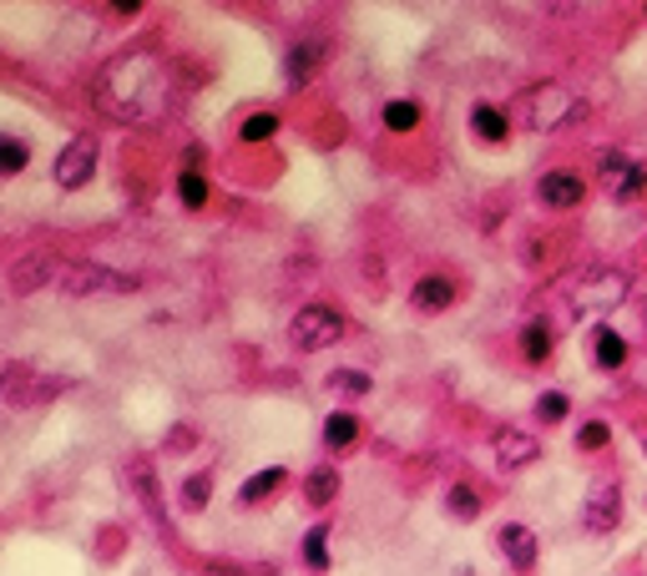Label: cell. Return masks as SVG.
I'll list each match as a JSON object with an SVG mask.
<instances>
[{"instance_id": "26", "label": "cell", "mask_w": 647, "mask_h": 576, "mask_svg": "<svg viewBox=\"0 0 647 576\" xmlns=\"http://www.w3.org/2000/svg\"><path fill=\"white\" fill-rule=\"evenodd\" d=\"M304 562L308 566H324V562H330V531H324V526H314V531L304 536Z\"/></svg>"}, {"instance_id": "10", "label": "cell", "mask_w": 647, "mask_h": 576, "mask_svg": "<svg viewBox=\"0 0 647 576\" xmlns=\"http://www.w3.org/2000/svg\"><path fill=\"white\" fill-rule=\"evenodd\" d=\"M537 197L547 207H577L581 197H587V183H581L577 173H547L537 183Z\"/></svg>"}, {"instance_id": "6", "label": "cell", "mask_w": 647, "mask_h": 576, "mask_svg": "<svg viewBox=\"0 0 647 576\" xmlns=\"http://www.w3.org/2000/svg\"><path fill=\"white\" fill-rule=\"evenodd\" d=\"M627 299V273H587V283H581L577 294H571V304L577 309H617Z\"/></svg>"}, {"instance_id": "5", "label": "cell", "mask_w": 647, "mask_h": 576, "mask_svg": "<svg viewBox=\"0 0 647 576\" xmlns=\"http://www.w3.org/2000/svg\"><path fill=\"white\" fill-rule=\"evenodd\" d=\"M617 516H623V486L612 476H602L587 490V500H581V526L587 531H612Z\"/></svg>"}, {"instance_id": "23", "label": "cell", "mask_w": 647, "mask_h": 576, "mask_svg": "<svg viewBox=\"0 0 647 576\" xmlns=\"http://www.w3.org/2000/svg\"><path fill=\"white\" fill-rule=\"evenodd\" d=\"M384 127H390V131L420 127V107H415V101H390V107H384Z\"/></svg>"}, {"instance_id": "9", "label": "cell", "mask_w": 647, "mask_h": 576, "mask_svg": "<svg viewBox=\"0 0 647 576\" xmlns=\"http://www.w3.org/2000/svg\"><path fill=\"white\" fill-rule=\"evenodd\" d=\"M537 456H541V440L527 436V430H501V436H496V460H501L506 470L531 466Z\"/></svg>"}, {"instance_id": "13", "label": "cell", "mask_w": 647, "mask_h": 576, "mask_svg": "<svg viewBox=\"0 0 647 576\" xmlns=\"http://www.w3.org/2000/svg\"><path fill=\"white\" fill-rule=\"evenodd\" d=\"M46 384H36L31 380V370H21V364H16V370H6L0 374V394H6V400L11 404H31V400H46Z\"/></svg>"}, {"instance_id": "1", "label": "cell", "mask_w": 647, "mask_h": 576, "mask_svg": "<svg viewBox=\"0 0 647 576\" xmlns=\"http://www.w3.org/2000/svg\"><path fill=\"white\" fill-rule=\"evenodd\" d=\"M97 101L107 117L117 121H147L167 107V66L153 51H133L101 71Z\"/></svg>"}, {"instance_id": "11", "label": "cell", "mask_w": 647, "mask_h": 576, "mask_svg": "<svg viewBox=\"0 0 647 576\" xmlns=\"http://www.w3.org/2000/svg\"><path fill=\"white\" fill-rule=\"evenodd\" d=\"M410 304H415L420 314H440V309L455 304V283H450L445 273H430V279H420V283H415Z\"/></svg>"}, {"instance_id": "3", "label": "cell", "mask_w": 647, "mask_h": 576, "mask_svg": "<svg viewBox=\"0 0 647 576\" xmlns=\"http://www.w3.org/2000/svg\"><path fill=\"white\" fill-rule=\"evenodd\" d=\"M288 334H294L298 349H330L334 339L344 334V314L334 304H308V309H298V314H294Z\"/></svg>"}, {"instance_id": "14", "label": "cell", "mask_w": 647, "mask_h": 576, "mask_svg": "<svg viewBox=\"0 0 647 576\" xmlns=\"http://www.w3.org/2000/svg\"><path fill=\"white\" fill-rule=\"evenodd\" d=\"M592 349H597V364H602V370H623V364H627V339L617 334V329L597 324Z\"/></svg>"}, {"instance_id": "25", "label": "cell", "mask_w": 647, "mask_h": 576, "mask_svg": "<svg viewBox=\"0 0 647 576\" xmlns=\"http://www.w3.org/2000/svg\"><path fill=\"white\" fill-rule=\"evenodd\" d=\"M26 163H31V153H26V141L0 137V173H21Z\"/></svg>"}, {"instance_id": "19", "label": "cell", "mask_w": 647, "mask_h": 576, "mask_svg": "<svg viewBox=\"0 0 647 576\" xmlns=\"http://www.w3.org/2000/svg\"><path fill=\"white\" fill-rule=\"evenodd\" d=\"M551 344H557V339H551V329H547V324H527V329H521V354H527L531 364L551 359Z\"/></svg>"}, {"instance_id": "4", "label": "cell", "mask_w": 647, "mask_h": 576, "mask_svg": "<svg viewBox=\"0 0 647 576\" xmlns=\"http://www.w3.org/2000/svg\"><path fill=\"white\" fill-rule=\"evenodd\" d=\"M61 289L67 294H127V289H137V279H121V273L101 269V263H71L61 273Z\"/></svg>"}, {"instance_id": "28", "label": "cell", "mask_w": 647, "mask_h": 576, "mask_svg": "<svg viewBox=\"0 0 647 576\" xmlns=\"http://www.w3.org/2000/svg\"><path fill=\"white\" fill-rule=\"evenodd\" d=\"M177 193H183L187 207H203V203H208V183H203L198 173H183V177H177Z\"/></svg>"}, {"instance_id": "29", "label": "cell", "mask_w": 647, "mask_h": 576, "mask_svg": "<svg viewBox=\"0 0 647 576\" xmlns=\"http://www.w3.org/2000/svg\"><path fill=\"white\" fill-rule=\"evenodd\" d=\"M537 414L547 424H557V420H567V394H557V390H547L541 394V404H537Z\"/></svg>"}, {"instance_id": "8", "label": "cell", "mask_w": 647, "mask_h": 576, "mask_svg": "<svg viewBox=\"0 0 647 576\" xmlns=\"http://www.w3.org/2000/svg\"><path fill=\"white\" fill-rule=\"evenodd\" d=\"M91 173H97V137L67 141V153L56 157V183H61V187H81Z\"/></svg>"}, {"instance_id": "20", "label": "cell", "mask_w": 647, "mask_h": 576, "mask_svg": "<svg viewBox=\"0 0 647 576\" xmlns=\"http://www.w3.org/2000/svg\"><path fill=\"white\" fill-rule=\"evenodd\" d=\"M354 436H360V420H354V414H330V420H324V440H330L334 450L354 446Z\"/></svg>"}, {"instance_id": "31", "label": "cell", "mask_w": 647, "mask_h": 576, "mask_svg": "<svg viewBox=\"0 0 647 576\" xmlns=\"http://www.w3.org/2000/svg\"><path fill=\"white\" fill-rule=\"evenodd\" d=\"M208 496H213V480H208V476H193V480L183 486V500H187V506H208Z\"/></svg>"}, {"instance_id": "22", "label": "cell", "mask_w": 647, "mask_h": 576, "mask_svg": "<svg viewBox=\"0 0 647 576\" xmlns=\"http://www.w3.org/2000/svg\"><path fill=\"white\" fill-rule=\"evenodd\" d=\"M334 490H340V470H314V476H308V486H304V496L314 500V506H324V500H334Z\"/></svg>"}, {"instance_id": "2", "label": "cell", "mask_w": 647, "mask_h": 576, "mask_svg": "<svg viewBox=\"0 0 647 576\" xmlns=\"http://www.w3.org/2000/svg\"><path fill=\"white\" fill-rule=\"evenodd\" d=\"M516 111H521V121H527L531 131H557V127H567V121L587 117V101L571 97L561 81H541V87H531L527 97L516 101Z\"/></svg>"}, {"instance_id": "7", "label": "cell", "mask_w": 647, "mask_h": 576, "mask_svg": "<svg viewBox=\"0 0 647 576\" xmlns=\"http://www.w3.org/2000/svg\"><path fill=\"white\" fill-rule=\"evenodd\" d=\"M602 183H607V193L612 197H643V187H647V167L643 163H633L627 153H607L602 157Z\"/></svg>"}, {"instance_id": "16", "label": "cell", "mask_w": 647, "mask_h": 576, "mask_svg": "<svg viewBox=\"0 0 647 576\" xmlns=\"http://www.w3.org/2000/svg\"><path fill=\"white\" fill-rule=\"evenodd\" d=\"M284 476H288L284 466H268V470H258V476H253L248 486L238 490V506H258V500H268V496H274L278 486H284Z\"/></svg>"}, {"instance_id": "24", "label": "cell", "mask_w": 647, "mask_h": 576, "mask_svg": "<svg viewBox=\"0 0 647 576\" xmlns=\"http://www.w3.org/2000/svg\"><path fill=\"white\" fill-rule=\"evenodd\" d=\"M51 269H56V258H26V263H16V289H36V279H51Z\"/></svg>"}, {"instance_id": "27", "label": "cell", "mask_w": 647, "mask_h": 576, "mask_svg": "<svg viewBox=\"0 0 647 576\" xmlns=\"http://www.w3.org/2000/svg\"><path fill=\"white\" fill-rule=\"evenodd\" d=\"M274 131H278V117H274V111H258V117L243 121V141H268Z\"/></svg>"}, {"instance_id": "17", "label": "cell", "mask_w": 647, "mask_h": 576, "mask_svg": "<svg viewBox=\"0 0 647 576\" xmlns=\"http://www.w3.org/2000/svg\"><path fill=\"white\" fill-rule=\"evenodd\" d=\"M471 127L481 141H506V131H511V117H506L501 107H476L471 111Z\"/></svg>"}, {"instance_id": "15", "label": "cell", "mask_w": 647, "mask_h": 576, "mask_svg": "<svg viewBox=\"0 0 647 576\" xmlns=\"http://www.w3.org/2000/svg\"><path fill=\"white\" fill-rule=\"evenodd\" d=\"M324 61V46H314V41H304V46H294V51H288V87H304L308 77H314V66Z\"/></svg>"}, {"instance_id": "12", "label": "cell", "mask_w": 647, "mask_h": 576, "mask_svg": "<svg viewBox=\"0 0 647 576\" xmlns=\"http://www.w3.org/2000/svg\"><path fill=\"white\" fill-rule=\"evenodd\" d=\"M501 551H506V562L516 566V572H531L537 566V536L527 531V526H501Z\"/></svg>"}, {"instance_id": "18", "label": "cell", "mask_w": 647, "mask_h": 576, "mask_svg": "<svg viewBox=\"0 0 647 576\" xmlns=\"http://www.w3.org/2000/svg\"><path fill=\"white\" fill-rule=\"evenodd\" d=\"M324 390L340 394V400H360V394H370V374H360V370H334L330 380H324Z\"/></svg>"}, {"instance_id": "30", "label": "cell", "mask_w": 647, "mask_h": 576, "mask_svg": "<svg viewBox=\"0 0 647 576\" xmlns=\"http://www.w3.org/2000/svg\"><path fill=\"white\" fill-rule=\"evenodd\" d=\"M607 436H612V430H607L602 420H587V424H581V436H577V446H581V450H602Z\"/></svg>"}, {"instance_id": "21", "label": "cell", "mask_w": 647, "mask_h": 576, "mask_svg": "<svg viewBox=\"0 0 647 576\" xmlns=\"http://www.w3.org/2000/svg\"><path fill=\"white\" fill-rule=\"evenodd\" d=\"M445 506H450V516H455V521H476V516H481V496H476L471 486H455L445 496Z\"/></svg>"}]
</instances>
